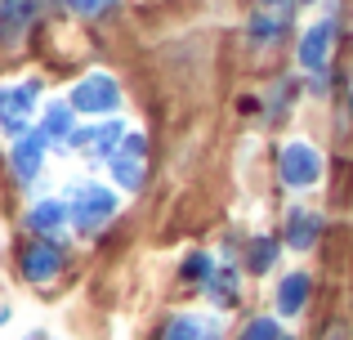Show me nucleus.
<instances>
[{"instance_id":"obj_1","label":"nucleus","mask_w":353,"mask_h":340,"mask_svg":"<svg viewBox=\"0 0 353 340\" xmlns=\"http://www.w3.org/2000/svg\"><path fill=\"white\" fill-rule=\"evenodd\" d=\"M50 9V0H0V45H18L41 14Z\"/></svg>"},{"instance_id":"obj_2","label":"nucleus","mask_w":353,"mask_h":340,"mask_svg":"<svg viewBox=\"0 0 353 340\" xmlns=\"http://www.w3.org/2000/svg\"><path fill=\"white\" fill-rule=\"evenodd\" d=\"M72 215H77V228L94 233V228H103L108 219L117 215V197H112L108 188H99V183H85V188H77V201H72Z\"/></svg>"},{"instance_id":"obj_3","label":"nucleus","mask_w":353,"mask_h":340,"mask_svg":"<svg viewBox=\"0 0 353 340\" xmlns=\"http://www.w3.org/2000/svg\"><path fill=\"white\" fill-rule=\"evenodd\" d=\"M32 108H36V81H23V86H0V130L23 134Z\"/></svg>"},{"instance_id":"obj_4","label":"nucleus","mask_w":353,"mask_h":340,"mask_svg":"<svg viewBox=\"0 0 353 340\" xmlns=\"http://www.w3.org/2000/svg\"><path fill=\"white\" fill-rule=\"evenodd\" d=\"M277 170H282V179L291 183V188H304V183H313L322 174V157L309 143H286L282 157H277Z\"/></svg>"},{"instance_id":"obj_5","label":"nucleus","mask_w":353,"mask_h":340,"mask_svg":"<svg viewBox=\"0 0 353 340\" xmlns=\"http://www.w3.org/2000/svg\"><path fill=\"white\" fill-rule=\"evenodd\" d=\"M121 103V90L112 77H103V72H94V77H85L77 90H72V108L77 112H112Z\"/></svg>"},{"instance_id":"obj_6","label":"nucleus","mask_w":353,"mask_h":340,"mask_svg":"<svg viewBox=\"0 0 353 340\" xmlns=\"http://www.w3.org/2000/svg\"><path fill=\"white\" fill-rule=\"evenodd\" d=\"M143 161H148V143L139 134H125V143L112 152V174L121 188H139L143 183Z\"/></svg>"},{"instance_id":"obj_7","label":"nucleus","mask_w":353,"mask_h":340,"mask_svg":"<svg viewBox=\"0 0 353 340\" xmlns=\"http://www.w3.org/2000/svg\"><path fill=\"white\" fill-rule=\"evenodd\" d=\"M63 269V251L54 242H32L23 251V278L27 282H54Z\"/></svg>"},{"instance_id":"obj_8","label":"nucleus","mask_w":353,"mask_h":340,"mask_svg":"<svg viewBox=\"0 0 353 340\" xmlns=\"http://www.w3.org/2000/svg\"><path fill=\"white\" fill-rule=\"evenodd\" d=\"M331 45H336V23H318V27H313V32L300 41V63H304L309 72H327Z\"/></svg>"},{"instance_id":"obj_9","label":"nucleus","mask_w":353,"mask_h":340,"mask_svg":"<svg viewBox=\"0 0 353 340\" xmlns=\"http://www.w3.org/2000/svg\"><path fill=\"white\" fill-rule=\"evenodd\" d=\"M45 134H23V139L14 143V152H9V161H14V174L23 183H32L36 179V170H41V161H45Z\"/></svg>"},{"instance_id":"obj_10","label":"nucleus","mask_w":353,"mask_h":340,"mask_svg":"<svg viewBox=\"0 0 353 340\" xmlns=\"http://www.w3.org/2000/svg\"><path fill=\"white\" fill-rule=\"evenodd\" d=\"M322 233V219L313 215V210H291V219H286V242L295 246V251H304V246H313V237Z\"/></svg>"},{"instance_id":"obj_11","label":"nucleus","mask_w":353,"mask_h":340,"mask_svg":"<svg viewBox=\"0 0 353 340\" xmlns=\"http://www.w3.org/2000/svg\"><path fill=\"white\" fill-rule=\"evenodd\" d=\"M304 296H309V278H304V273H291V278L277 287V309H282L286 318L300 314V309H304Z\"/></svg>"},{"instance_id":"obj_12","label":"nucleus","mask_w":353,"mask_h":340,"mask_svg":"<svg viewBox=\"0 0 353 340\" xmlns=\"http://www.w3.org/2000/svg\"><path fill=\"white\" fill-rule=\"evenodd\" d=\"M63 201H41V206H32V215H27V228H36V233H54V228H63Z\"/></svg>"},{"instance_id":"obj_13","label":"nucleus","mask_w":353,"mask_h":340,"mask_svg":"<svg viewBox=\"0 0 353 340\" xmlns=\"http://www.w3.org/2000/svg\"><path fill=\"white\" fill-rule=\"evenodd\" d=\"M45 139H68L72 134V108L68 103H54V108H45Z\"/></svg>"},{"instance_id":"obj_14","label":"nucleus","mask_w":353,"mask_h":340,"mask_svg":"<svg viewBox=\"0 0 353 340\" xmlns=\"http://www.w3.org/2000/svg\"><path fill=\"white\" fill-rule=\"evenodd\" d=\"M72 139H77V143H94L99 157H112V152H117V139H121V126L108 121L103 130H94V134H72Z\"/></svg>"},{"instance_id":"obj_15","label":"nucleus","mask_w":353,"mask_h":340,"mask_svg":"<svg viewBox=\"0 0 353 340\" xmlns=\"http://www.w3.org/2000/svg\"><path fill=\"white\" fill-rule=\"evenodd\" d=\"M273 260H277V242H273V237H259V242L250 246V269H255V273H264Z\"/></svg>"},{"instance_id":"obj_16","label":"nucleus","mask_w":353,"mask_h":340,"mask_svg":"<svg viewBox=\"0 0 353 340\" xmlns=\"http://www.w3.org/2000/svg\"><path fill=\"white\" fill-rule=\"evenodd\" d=\"M282 27H286V14L282 18H255V23H250V36H255V45H268L273 36H282Z\"/></svg>"},{"instance_id":"obj_17","label":"nucleus","mask_w":353,"mask_h":340,"mask_svg":"<svg viewBox=\"0 0 353 340\" xmlns=\"http://www.w3.org/2000/svg\"><path fill=\"white\" fill-rule=\"evenodd\" d=\"M165 340H201L197 318H174V323L165 327Z\"/></svg>"},{"instance_id":"obj_18","label":"nucleus","mask_w":353,"mask_h":340,"mask_svg":"<svg viewBox=\"0 0 353 340\" xmlns=\"http://www.w3.org/2000/svg\"><path fill=\"white\" fill-rule=\"evenodd\" d=\"M117 0H68V9L72 14H85V18H94V14H103V9H112Z\"/></svg>"},{"instance_id":"obj_19","label":"nucleus","mask_w":353,"mask_h":340,"mask_svg":"<svg viewBox=\"0 0 353 340\" xmlns=\"http://www.w3.org/2000/svg\"><path fill=\"white\" fill-rule=\"evenodd\" d=\"M241 340H277V323H273V318H259V323L246 327V336H241Z\"/></svg>"},{"instance_id":"obj_20","label":"nucleus","mask_w":353,"mask_h":340,"mask_svg":"<svg viewBox=\"0 0 353 340\" xmlns=\"http://www.w3.org/2000/svg\"><path fill=\"white\" fill-rule=\"evenodd\" d=\"M183 278H206L210 282V260L206 255H192V260L183 264Z\"/></svg>"},{"instance_id":"obj_21","label":"nucleus","mask_w":353,"mask_h":340,"mask_svg":"<svg viewBox=\"0 0 353 340\" xmlns=\"http://www.w3.org/2000/svg\"><path fill=\"white\" fill-rule=\"evenodd\" d=\"M215 296L224 300V305H228V300H233V269H224V273H219V278H215Z\"/></svg>"},{"instance_id":"obj_22","label":"nucleus","mask_w":353,"mask_h":340,"mask_svg":"<svg viewBox=\"0 0 353 340\" xmlns=\"http://www.w3.org/2000/svg\"><path fill=\"white\" fill-rule=\"evenodd\" d=\"M327 340H345V327H331V332H327Z\"/></svg>"},{"instance_id":"obj_23","label":"nucleus","mask_w":353,"mask_h":340,"mask_svg":"<svg viewBox=\"0 0 353 340\" xmlns=\"http://www.w3.org/2000/svg\"><path fill=\"white\" fill-rule=\"evenodd\" d=\"M201 340H206V336H201Z\"/></svg>"}]
</instances>
